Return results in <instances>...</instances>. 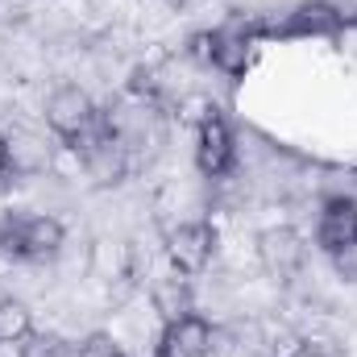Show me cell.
Segmentation results:
<instances>
[{
  "instance_id": "6da1fadb",
  "label": "cell",
  "mask_w": 357,
  "mask_h": 357,
  "mask_svg": "<svg viewBox=\"0 0 357 357\" xmlns=\"http://www.w3.org/2000/svg\"><path fill=\"white\" fill-rule=\"evenodd\" d=\"M67 229L54 216H4L0 220V250L13 258H50L63 250Z\"/></svg>"
},
{
  "instance_id": "7a4b0ae2",
  "label": "cell",
  "mask_w": 357,
  "mask_h": 357,
  "mask_svg": "<svg viewBox=\"0 0 357 357\" xmlns=\"http://www.w3.org/2000/svg\"><path fill=\"white\" fill-rule=\"evenodd\" d=\"M96 121H100V112H96V104H91V96L84 88H59L46 100V125L63 142L88 137Z\"/></svg>"
},
{
  "instance_id": "3957f363",
  "label": "cell",
  "mask_w": 357,
  "mask_h": 357,
  "mask_svg": "<svg viewBox=\"0 0 357 357\" xmlns=\"http://www.w3.org/2000/svg\"><path fill=\"white\" fill-rule=\"evenodd\" d=\"M212 254H216V233L208 225H199V220L178 225L175 233L167 237V258H171V266L178 274H199L212 262Z\"/></svg>"
},
{
  "instance_id": "277c9868",
  "label": "cell",
  "mask_w": 357,
  "mask_h": 357,
  "mask_svg": "<svg viewBox=\"0 0 357 357\" xmlns=\"http://www.w3.org/2000/svg\"><path fill=\"white\" fill-rule=\"evenodd\" d=\"M303 258H307V245H303V237H299L295 229H287V225L266 229V233L258 237V262H262L270 274H278V278L295 274V270L303 266Z\"/></svg>"
},
{
  "instance_id": "5b68a950",
  "label": "cell",
  "mask_w": 357,
  "mask_h": 357,
  "mask_svg": "<svg viewBox=\"0 0 357 357\" xmlns=\"http://www.w3.org/2000/svg\"><path fill=\"white\" fill-rule=\"evenodd\" d=\"M208 345H212V328L199 316H183L162 328L158 357H208Z\"/></svg>"
},
{
  "instance_id": "8992f818",
  "label": "cell",
  "mask_w": 357,
  "mask_h": 357,
  "mask_svg": "<svg viewBox=\"0 0 357 357\" xmlns=\"http://www.w3.org/2000/svg\"><path fill=\"white\" fill-rule=\"evenodd\" d=\"M195 167L204 175H225L233 167V133L225 121H212L195 129Z\"/></svg>"
},
{
  "instance_id": "52a82bcc",
  "label": "cell",
  "mask_w": 357,
  "mask_h": 357,
  "mask_svg": "<svg viewBox=\"0 0 357 357\" xmlns=\"http://www.w3.org/2000/svg\"><path fill=\"white\" fill-rule=\"evenodd\" d=\"M316 241L320 250H341L357 241V204L354 199H328L324 212H320V225H316Z\"/></svg>"
},
{
  "instance_id": "ba28073f",
  "label": "cell",
  "mask_w": 357,
  "mask_h": 357,
  "mask_svg": "<svg viewBox=\"0 0 357 357\" xmlns=\"http://www.w3.org/2000/svg\"><path fill=\"white\" fill-rule=\"evenodd\" d=\"M154 312L162 316V324H175L183 316H195V299H191V282H187V274H167V278H158L154 282Z\"/></svg>"
},
{
  "instance_id": "9c48e42d",
  "label": "cell",
  "mask_w": 357,
  "mask_h": 357,
  "mask_svg": "<svg viewBox=\"0 0 357 357\" xmlns=\"http://www.w3.org/2000/svg\"><path fill=\"white\" fill-rule=\"evenodd\" d=\"M25 337H33V320H29V307L13 295L0 299V345H21Z\"/></svg>"
},
{
  "instance_id": "30bf717a",
  "label": "cell",
  "mask_w": 357,
  "mask_h": 357,
  "mask_svg": "<svg viewBox=\"0 0 357 357\" xmlns=\"http://www.w3.org/2000/svg\"><path fill=\"white\" fill-rule=\"evenodd\" d=\"M178 121L191 125V129H204V125L220 121V108H216L212 96H183L178 100Z\"/></svg>"
},
{
  "instance_id": "8fae6325",
  "label": "cell",
  "mask_w": 357,
  "mask_h": 357,
  "mask_svg": "<svg viewBox=\"0 0 357 357\" xmlns=\"http://www.w3.org/2000/svg\"><path fill=\"white\" fill-rule=\"evenodd\" d=\"M21 357H75V349L54 333H33L21 341Z\"/></svg>"
},
{
  "instance_id": "7c38bea8",
  "label": "cell",
  "mask_w": 357,
  "mask_h": 357,
  "mask_svg": "<svg viewBox=\"0 0 357 357\" xmlns=\"http://www.w3.org/2000/svg\"><path fill=\"white\" fill-rule=\"evenodd\" d=\"M212 67L237 75V71L245 67V42H241V38H225V33H216V59H212Z\"/></svg>"
},
{
  "instance_id": "4fadbf2b",
  "label": "cell",
  "mask_w": 357,
  "mask_h": 357,
  "mask_svg": "<svg viewBox=\"0 0 357 357\" xmlns=\"http://www.w3.org/2000/svg\"><path fill=\"white\" fill-rule=\"evenodd\" d=\"M328 258H333V266H337V274H341L345 282H357V241L341 245V250H333Z\"/></svg>"
},
{
  "instance_id": "5bb4252c",
  "label": "cell",
  "mask_w": 357,
  "mask_h": 357,
  "mask_svg": "<svg viewBox=\"0 0 357 357\" xmlns=\"http://www.w3.org/2000/svg\"><path fill=\"white\" fill-rule=\"evenodd\" d=\"M75 357H121V349H116L108 337H88V341L75 349Z\"/></svg>"
},
{
  "instance_id": "9a60e30c",
  "label": "cell",
  "mask_w": 357,
  "mask_h": 357,
  "mask_svg": "<svg viewBox=\"0 0 357 357\" xmlns=\"http://www.w3.org/2000/svg\"><path fill=\"white\" fill-rule=\"evenodd\" d=\"M191 54H195L199 63H212V59H216V33H195V38H191Z\"/></svg>"
},
{
  "instance_id": "2e32d148",
  "label": "cell",
  "mask_w": 357,
  "mask_h": 357,
  "mask_svg": "<svg viewBox=\"0 0 357 357\" xmlns=\"http://www.w3.org/2000/svg\"><path fill=\"white\" fill-rule=\"evenodd\" d=\"M233 337L229 333H212V345H208V357H233Z\"/></svg>"
},
{
  "instance_id": "e0dca14e",
  "label": "cell",
  "mask_w": 357,
  "mask_h": 357,
  "mask_svg": "<svg viewBox=\"0 0 357 357\" xmlns=\"http://www.w3.org/2000/svg\"><path fill=\"white\" fill-rule=\"evenodd\" d=\"M8 167H13V158H8V137L0 133V175H4Z\"/></svg>"
},
{
  "instance_id": "ac0fdd59",
  "label": "cell",
  "mask_w": 357,
  "mask_h": 357,
  "mask_svg": "<svg viewBox=\"0 0 357 357\" xmlns=\"http://www.w3.org/2000/svg\"><path fill=\"white\" fill-rule=\"evenodd\" d=\"M171 4H187V0H171Z\"/></svg>"
}]
</instances>
